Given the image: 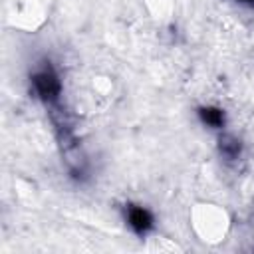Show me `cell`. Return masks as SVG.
I'll return each mask as SVG.
<instances>
[{
	"instance_id": "277c9868",
	"label": "cell",
	"mask_w": 254,
	"mask_h": 254,
	"mask_svg": "<svg viewBox=\"0 0 254 254\" xmlns=\"http://www.w3.org/2000/svg\"><path fill=\"white\" fill-rule=\"evenodd\" d=\"M198 117L204 125H210L214 129L224 127V121H226L224 111L220 107H210V105L208 107H198Z\"/></svg>"
},
{
	"instance_id": "3957f363",
	"label": "cell",
	"mask_w": 254,
	"mask_h": 254,
	"mask_svg": "<svg viewBox=\"0 0 254 254\" xmlns=\"http://www.w3.org/2000/svg\"><path fill=\"white\" fill-rule=\"evenodd\" d=\"M218 151H220V155H222L226 161H234V159H238L240 153H242V143H240V139H236L234 135L222 133V135L218 137Z\"/></svg>"
},
{
	"instance_id": "5b68a950",
	"label": "cell",
	"mask_w": 254,
	"mask_h": 254,
	"mask_svg": "<svg viewBox=\"0 0 254 254\" xmlns=\"http://www.w3.org/2000/svg\"><path fill=\"white\" fill-rule=\"evenodd\" d=\"M238 2H242V4H248V6H254V0H238Z\"/></svg>"
},
{
	"instance_id": "6da1fadb",
	"label": "cell",
	"mask_w": 254,
	"mask_h": 254,
	"mask_svg": "<svg viewBox=\"0 0 254 254\" xmlns=\"http://www.w3.org/2000/svg\"><path fill=\"white\" fill-rule=\"evenodd\" d=\"M34 93L40 101H44L46 105L54 107L60 101V93H62V81L56 73V69L52 67L50 62H44L32 75H30Z\"/></svg>"
},
{
	"instance_id": "7a4b0ae2",
	"label": "cell",
	"mask_w": 254,
	"mask_h": 254,
	"mask_svg": "<svg viewBox=\"0 0 254 254\" xmlns=\"http://www.w3.org/2000/svg\"><path fill=\"white\" fill-rule=\"evenodd\" d=\"M125 216H127V224L133 228L135 234L143 236L153 228V214L139 204H127L125 208Z\"/></svg>"
}]
</instances>
